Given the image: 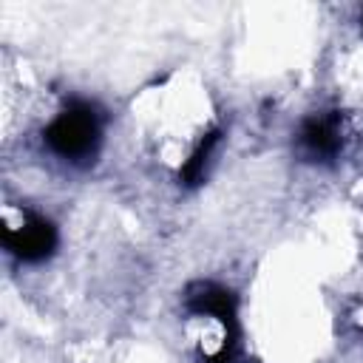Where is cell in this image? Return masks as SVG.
Returning a JSON list of instances; mask_svg holds the SVG:
<instances>
[{
  "label": "cell",
  "mask_w": 363,
  "mask_h": 363,
  "mask_svg": "<svg viewBox=\"0 0 363 363\" xmlns=\"http://www.w3.org/2000/svg\"><path fill=\"white\" fill-rule=\"evenodd\" d=\"M298 153L303 162H329L340 150V119L337 113H318L303 119L298 139H295Z\"/></svg>",
  "instance_id": "cell-3"
},
{
  "label": "cell",
  "mask_w": 363,
  "mask_h": 363,
  "mask_svg": "<svg viewBox=\"0 0 363 363\" xmlns=\"http://www.w3.org/2000/svg\"><path fill=\"white\" fill-rule=\"evenodd\" d=\"M102 136V119L94 105L88 102H71L48 128H45V145L65 162L82 164L96 156Z\"/></svg>",
  "instance_id": "cell-1"
},
{
  "label": "cell",
  "mask_w": 363,
  "mask_h": 363,
  "mask_svg": "<svg viewBox=\"0 0 363 363\" xmlns=\"http://www.w3.org/2000/svg\"><path fill=\"white\" fill-rule=\"evenodd\" d=\"M3 244L14 258H20L26 264H40L54 252L57 230H54V224L48 218L26 213L17 224H6L3 227Z\"/></svg>",
  "instance_id": "cell-2"
},
{
  "label": "cell",
  "mask_w": 363,
  "mask_h": 363,
  "mask_svg": "<svg viewBox=\"0 0 363 363\" xmlns=\"http://www.w3.org/2000/svg\"><path fill=\"white\" fill-rule=\"evenodd\" d=\"M187 312L193 315H204V318H216L224 332L238 340V323H235V298L230 289L216 286V284H199L190 289L187 295Z\"/></svg>",
  "instance_id": "cell-4"
},
{
  "label": "cell",
  "mask_w": 363,
  "mask_h": 363,
  "mask_svg": "<svg viewBox=\"0 0 363 363\" xmlns=\"http://www.w3.org/2000/svg\"><path fill=\"white\" fill-rule=\"evenodd\" d=\"M216 142H218V130L207 133V136H204V142L190 153L187 164L182 167V179H184V184H199V182H201V176H204V164H207V159H210V153H213Z\"/></svg>",
  "instance_id": "cell-5"
}]
</instances>
